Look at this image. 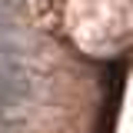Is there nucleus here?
<instances>
[{"instance_id":"f257e3e1","label":"nucleus","mask_w":133,"mask_h":133,"mask_svg":"<svg viewBox=\"0 0 133 133\" xmlns=\"http://www.w3.org/2000/svg\"><path fill=\"white\" fill-rule=\"evenodd\" d=\"M30 97V77L23 70H10V73H0V110H10L17 103Z\"/></svg>"},{"instance_id":"f03ea898","label":"nucleus","mask_w":133,"mask_h":133,"mask_svg":"<svg viewBox=\"0 0 133 133\" xmlns=\"http://www.w3.org/2000/svg\"><path fill=\"white\" fill-rule=\"evenodd\" d=\"M20 33V23L14 20V14L0 3V40H7V37H17Z\"/></svg>"}]
</instances>
